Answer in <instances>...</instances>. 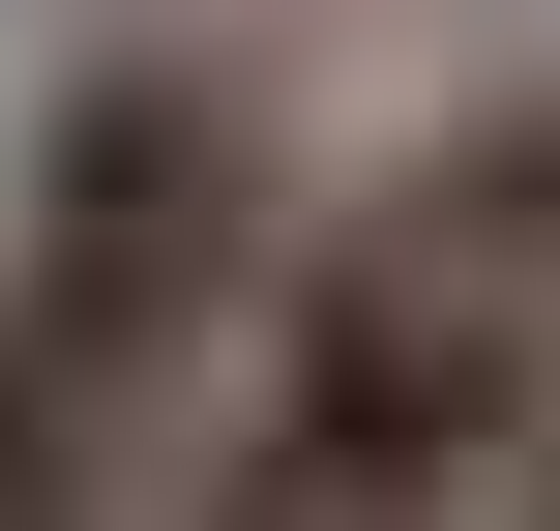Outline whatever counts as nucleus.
<instances>
[{
	"mask_svg": "<svg viewBox=\"0 0 560 531\" xmlns=\"http://www.w3.org/2000/svg\"><path fill=\"white\" fill-rule=\"evenodd\" d=\"M0 531H118V384L0 296Z\"/></svg>",
	"mask_w": 560,
	"mask_h": 531,
	"instance_id": "obj_3",
	"label": "nucleus"
},
{
	"mask_svg": "<svg viewBox=\"0 0 560 531\" xmlns=\"http://www.w3.org/2000/svg\"><path fill=\"white\" fill-rule=\"evenodd\" d=\"M354 207H384V236H413L443 296H502V325L560 355V59H532V89H443V118H413V148L354 177Z\"/></svg>",
	"mask_w": 560,
	"mask_h": 531,
	"instance_id": "obj_2",
	"label": "nucleus"
},
{
	"mask_svg": "<svg viewBox=\"0 0 560 531\" xmlns=\"http://www.w3.org/2000/svg\"><path fill=\"white\" fill-rule=\"evenodd\" d=\"M295 236H325V207H295L266 89L148 30V59H89V89L30 118V207H0V296H30V325H59L89 384H118V414H177V384H236V325L295 296Z\"/></svg>",
	"mask_w": 560,
	"mask_h": 531,
	"instance_id": "obj_1",
	"label": "nucleus"
},
{
	"mask_svg": "<svg viewBox=\"0 0 560 531\" xmlns=\"http://www.w3.org/2000/svg\"><path fill=\"white\" fill-rule=\"evenodd\" d=\"M472 531H560V443H532V473H502V503H472Z\"/></svg>",
	"mask_w": 560,
	"mask_h": 531,
	"instance_id": "obj_4",
	"label": "nucleus"
}]
</instances>
